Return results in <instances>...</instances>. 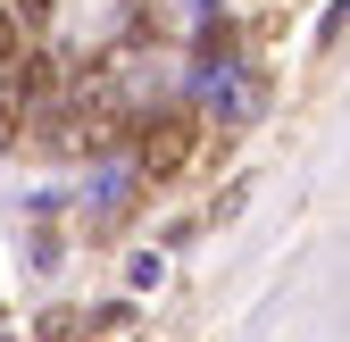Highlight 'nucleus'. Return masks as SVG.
Listing matches in <instances>:
<instances>
[{"label":"nucleus","instance_id":"nucleus-4","mask_svg":"<svg viewBox=\"0 0 350 342\" xmlns=\"http://www.w3.org/2000/svg\"><path fill=\"white\" fill-rule=\"evenodd\" d=\"M175 17H200L208 25V0H175Z\"/></svg>","mask_w":350,"mask_h":342},{"label":"nucleus","instance_id":"nucleus-2","mask_svg":"<svg viewBox=\"0 0 350 342\" xmlns=\"http://www.w3.org/2000/svg\"><path fill=\"white\" fill-rule=\"evenodd\" d=\"M184 150H192V125H184V117H150V125H142V176H167Z\"/></svg>","mask_w":350,"mask_h":342},{"label":"nucleus","instance_id":"nucleus-1","mask_svg":"<svg viewBox=\"0 0 350 342\" xmlns=\"http://www.w3.org/2000/svg\"><path fill=\"white\" fill-rule=\"evenodd\" d=\"M192 101L217 117V125H250L258 117V92H250V67L242 59H226V51H208L200 67H192Z\"/></svg>","mask_w":350,"mask_h":342},{"label":"nucleus","instance_id":"nucleus-3","mask_svg":"<svg viewBox=\"0 0 350 342\" xmlns=\"http://www.w3.org/2000/svg\"><path fill=\"white\" fill-rule=\"evenodd\" d=\"M17 42H25V25H17L9 9H0V67H9V59H17Z\"/></svg>","mask_w":350,"mask_h":342}]
</instances>
